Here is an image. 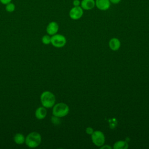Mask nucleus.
<instances>
[{
	"label": "nucleus",
	"instance_id": "obj_7",
	"mask_svg": "<svg viewBox=\"0 0 149 149\" xmlns=\"http://www.w3.org/2000/svg\"><path fill=\"white\" fill-rule=\"evenodd\" d=\"M59 30L58 24L55 22H51L49 23L46 28L47 33L51 36H53L57 33Z\"/></svg>",
	"mask_w": 149,
	"mask_h": 149
},
{
	"label": "nucleus",
	"instance_id": "obj_2",
	"mask_svg": "<svg viewBox=\"0 0 149 149\" xmlns=\"http://www.w3.org/2000/svg\"><path fill=\"white\" fill-rule=\"evenodd\" d=\"M41 142V136L37 132L30 133L25 138V143L30 148L38 147Z\"/></svg>",
	"mask_w": 149,
	"mask_h": 149
},
{
	"label": "nucleus",
	"instance_id": "obj_5",
	"mask_svg": "<svg viewBox=\"0 0 149 149\" xmlns=\"http://www.w3.org/2000/svg\"><path fill=\"white\" fill-rule=\"evenodd\" d=\"M91 139L94 144L97 147H101L104 145L105 136L104 134L100 130L94 131L91 134Z\"/></svg>",
	"mask_w": 149,
	"mask_h": 149
},
{
	"label": "nucleus",
	"instance_id": "obj_10",
	"mask_svg": "<svg viewBox=\"0 0 149 149\" xmlns=\"http://www.w3.org/2000/svg\"><path fill=\"white\" fill-rule=\"evenodd\" d=\"M47 114V111L46 108L42 107H40L35 111V116L38 119H43L45 118Z\"/></svg>",
	"mask_w": 149,
	"mask_h": 149
},
{
	"label": "nucleus",
	"instance_id": "obj_4",
	"mask_svg": "<svg viewBox=\"0 0 149 149\" xmlns=\"http://www.w3.org/2000/svg\"><path fill=\"white\" fill-rule=\"evenodd\" d=\"M51 43L56 48H62L65 45L66 39L62 34H55L51 37Z\"/></svg>",
	"mask_w": 149,
	"mask_h": 149
},
{
	"label": "nucleus",
	"instance_id": "obj_14",
	"mask_svg": "<svg viewBox=\"0 0 149 149\" xmlns=\"http://www.w3.org/2000/svg\"><path fill=\"white\" fill-rule=\"evenodd\" d=\"M5 9L8 12H13L15 9V5L13 3H9L6 5Z\"/></svg>",
	"mask_w": 149,
	"mask_h": 149
},
{
	"label": "nucleus",
	"instance_id": "obj_13",
	"mask_svg": "<svg viewBox=\"0 0 149 149\" xmlns=\"http://www.w3.org/2000/svg\"><path fill=\"white\" fill-rule=\"evenodd\" d=\"M128 147L127 143L122 140L116 141L114 144L113 148L114 149H126Z\"/></svg>",
	"mask_w": 149,
	"mask_h": 149
},
{
	"label": "nucleus",
	"instance_id": "obj_8",
	"mask_svg": "<svg viewBox=\"0 0 149 149\" xmlns=\"http://www.w3.org/2000/svg\"><path fill=\"white\" fill-rule=\"evenodd\" d=\"M96 7L101 10H108L111 5L109 0H95Z\"/></svg>",
	"mask_w": 149,
	"mask_h": 149
},
{
	"label": "nucleus",
	"instance_id": "obj_17",
	"mask_svg": "<svg viewBox=\"0 0 149 149\" xmlns=\"http://www.w3.org/2000/svg\"><path fill=\"white\" fill-rule=\"evenodd\" d=\"M86 132L87 134H90V135H91L93 134V133L94 132V130L92 127H87L86 129Z\"/></svg>",
	"mask_w": 149,
	"mask_h": 149
},
{
	"label": "nucleus",
	"instance_id": "obj_21",
	"mask_svg": "<svg viewBox=\"0 0 149 149\" xmlns=\"http://www.w3.org/2000/svg\"><path fill=\"white\" fill-rule=\"evenodd\" d=\"M100 148H105V149H106V148H107V149H111L112 148V147H110L109 146H108V145H106V146H102L101 147H100Z\"/></svg>",
	"mask_w": 149,
	"mask_h": 149
},
{
	"label": "nucleus",
	"instance_id": "obj_1",
	"mask_svg": "<svg viewBox=\"0 0 149 149\" xmlns=\"http://www.w3.org/2000/svg\"><path fill=\"white\" fill-rule=\"evenodd\" d=\"M40 101L44 107L50 108L55 105L56 101L55 96L52 92L45 91L40 95Z\"/></svg>",
	"mask_w": 149,
	"mask_h": 149
},
{
	"label": "nucleus",
	"instance_id": "obj_9",
	"mask_svg": "<svg viewBox=\"0 0 149 149\" xmlns=\"http://www.w3.org/2000/svg\"><path fill=\"white\" fill-rule=\"evenodd\" d=\"M81 7L84 10H90L94 8L95 2L94 0H82L80 2Z\"/></svg>",
	"mask_w": 149,
	"mask_h": 149
},
{
	"label": "nucleus",
	"instance_id": "obj_19",
	"mask_svg": "<svg viewBox=\"0 0 149 149\" xmlns=\"http://www.w3.org/2000/svg\"><path fill=\"white\" fill-rule=\"evenodd\" d=\"M12 0H0V2L3 4V5H6L11 2Z\"/></svg>",
	"mask_w": 149,
	"mask_h": 149
},
{
	"label": "nucleus",
	"instance_id": "obj_18",
	"mask_svg": "<svg viewBox=\"0 0 149 149\" xmlns=\"http://www.w3.org/2000/svg\"><path fill=\"white\" fill-rule=\"evenodd\" d=\"M80 1L79 0H73V5L74 6H78L80 5Z\"/></svg>",
	"mask_w": 149,
	"mask_h": 149
},
{
	"label": "nucleus",
	"instance_id": "obj_11",
	"mask_svg": "<svg viewBox=\"0 0 149 149\" xmlns=\"http://www.w3.org/2000/svg\"><path fill=\"white\" fill-rule=\"evenodd\" d=\"M109 47L112 51H117L120 47V40L117 38H112L109 41Z\"/></svg>",
	"mask_w": 149,
	"mask_h": 149
},
{
	"label": "nucleus",
	"instance_id": "obj_3",
	"mask_svg": "<svg viewBox=\"0 0 149 149\" xmlns=\"http://www.w3.org/2000/svg\"><path fill=\"white\" fill-rule=\"evenodd\" d=\"M69 112V106L63 102H59L53 106L52 114L54 116L62 118L68 114Z\"/></svg>",
	"mask_w": 149,
	"mask_h": 149
},
{
	"label": "nucleus",
	"instance_id": "obj_16",
	"mask_svg": "<svg viewBox=\"0 0 149 149\" xmlns=\"http://www.w3.org/2000/svg\"><path fill=\"white\" fill-rule=\"evenodd\" d=\"M59 118V117L54 115L51 117V122L55 125H59L61 123V120Z\"/></svg>",
	"mask_w": 149,
	"mask_h": 149
},
{
	"label": "nucleus",
	"instance_id": "obj_15",
	"mask_svg": "<svg viewBox=\"0 0 149 149\" xmlns=\"http://www.w3.org/2000/svg\"><path fill=\"white\" fill-rule=\"evenodd\" d=\"M41 40H42V42L44 44L48 45L51 43V37L49 35H44L42 37Z\"/></svg>",
	"mask_w": 149,
	"mask_h": 149
},
{
	"label": "nucleus",
	"instance_id": "obj_12",
	"mask_svg": "<svg viewBox=\"0 0 149 149\" xmlns=\"http://www.w3.org/2000/svg\"><path fill=\"white\" fill-rule=\"evenodd\" d=\"M13 140L17 144H22L25 142V137L22 133H17L14 136Z\"/></svg>",
	"mask_w": 149,
	"mask_h": 149
},
{
	"label": "nucleus",
	"instance_id": "obj_20",
	"mask_svg": "<svg viewBox=\"0 0 149 149\" xmlns=\"http://www.w3.org/2000/svg\"><path fill=\"white\" fill-rule=\"evenodd\" d=\"M109 1H110V2H111L113 4H117V3H119L121 1V0H109Z\"/></svg>",
	"mask_w": 149,
	"mask_h": 149
},
{
	"label": "nucleus",
	"instance_id": "obj_6",
	"mask_svg": "<svg viewBox=\"0 0 149 149\" xmlns=\"http://www.w3.org/2000/svg\"><path fill=\"white\" fill-rule=\"evenodd\" d=\"M83 15V9L81 6H74L69 11V16L73 20L80 19Z\"/></svg>",
	"mask_w": 149,
	"mask_h": 149
}]
</instances>
